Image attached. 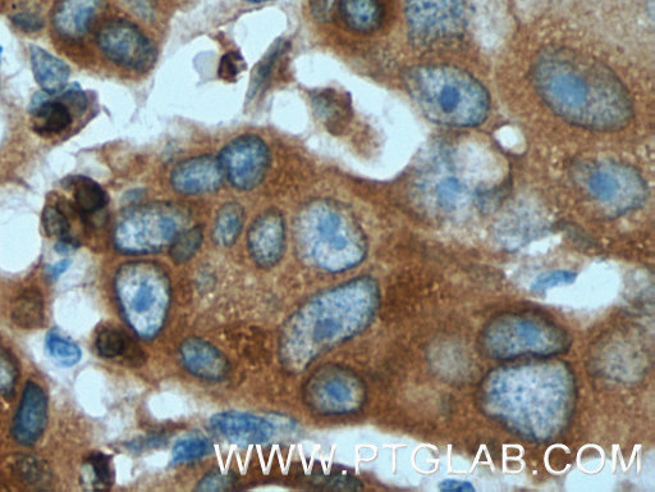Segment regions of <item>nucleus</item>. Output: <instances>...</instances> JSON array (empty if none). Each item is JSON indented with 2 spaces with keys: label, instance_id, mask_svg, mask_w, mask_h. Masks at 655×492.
<instances>
[{
  "label": "nucleus",
  "instance_id": "f257e3e1",
  "mask_svg": "<svg viewBox=\"0 0 655 492\" xmlns=\"http://www.w3.org/2000/svg\"><path fill=\"white\" fill-rule=\"evenodd\" d=\"M531 76L545 106L572 125L611 132L624 129L634 117L625 85L588 54L566 48L544 50Z\"/></svg>",
  "mask_w": 655,
  "mask_h": 492
},
{
  "label": "nucleus",
  "instance_id": "f03ea898",
  "mask_svg": "<svg viewBox=\"0 0 655 492\" xmlns=\"http://www.w3.org/2000/svg\"><path fill=\"white\" fill-rule=\"evenodd\" d=\"M405 85L421 112L438 125L475 127L489 116L487 89L460 68L412 67L406 72Z\"/></svg>",
  "mask_w": 655,
  "mask_h": 492
},
{
  "label": "nucleus",
  "instance_id": "7ed1b4c3",
  "mask_svg": "<svg viewBox=\"0 0 655 492\" xmlns=\"http://www.w3.org/2000/svg\"><path fill=\"white\" fill-rule=\"evenodd\" d=\"M301 253L327 271H345L363 261V230L345 205L329 199L314 200L301 209L296 220Z\"/></svg>",
  "mask_w": 655,
  "mask_h": 492
},
{
  "label": "nucleus",
  "instance_id": "20e7f679",
  "mask_svg": "<svg viewBox=\"0 0 655 492\" xmlns=\"http://www.w3.org/2000/svg\"><path fill=\"white\" fill-rule=\"evenodd\" d=\"M375 287L361 280L324 294L302 308L292 318L287 332L302 330L293 341L310 339L311 357L361 330L375 309Z\"/></svg>",
  "mask_w": 655,
  "mask_h": 492
},
{
  "label": "nucleus",
  "instance_id": "39448f33",
  "mask_svg": "<svg viewBox=\"0 0 655 492\" xmlns=\"http://www.w3.org/2000/svg\"><path fill=\"white\" fill-rule=\"evenodd\" d=\"M168 281L159 266L131 262L119 268L114 289L119 308L132 330L143 339L158 334L166 320Z\"/></svg>",
  "mask_w": 655,
  "mask_h": 492
},
{
  "label": "nucleus",
  "instance_id": "423d86ee",
  "mask_svg": "<svg viewBox=\"0 0 655 492\" xmlns=\"http://www.w3.org/2000/svg\"><path fill=\"white\" fill-rule=\"evenodd\" d=\"M187 222L185 209L176 204L140 205L118 221L113 232L114 245L125 254L159 252L187 229Z\"/></svg>",
  "mask_w": 655,
  "mask_h": 492
},
{
  "label": "nucleus",
  "instance_id": "0eeeda50",
  "mask_svg": "<svg viewBox=\"0 0 655 492\" xmlns=\"http://www.w3.org/2000/svg\"><path fill=\"white\" fill-rule=\"evenodd\" d=\"M590 197L618 214L640 207L647 198V184L636 168L612 161L588 164L579 173Z\"/></svg>",
  "mask_w": 655,
  "mask_h": 492
},
{
  "label": "nucleus",
  "instance_id": "6e6552de",
  "mask_svg": "<svg viewBox=\"0 0 655 492\" xmlns=\"http://www.w3.org/2000/svg\"><path fill=\"white\" fill-rule=\"evenodd\" d=\"M412 43L435 48L460 38L465 30V0H405Z\"/></svg>",
  "mask_w": 655,
  "mask_h": 492
},
{
  "label": "nucleus",
  "instance_id": "1a4fd4ad",
  "mask_svg": "<svg viewBox=\"0 0 655 492\" xmlns=\"http://www.w3.org/2000/svg\"><path fill=\"white\" fill-rule=\"evenodd\" d=\"M305 402L315 412L342 414L354 412L364 402V386L346 368L327 366L310 377L304 391Z\"/></svg>",
  "mask_w": 655,
  "mask_h": 492
},
{
  "label": "nucleus",
  "instance_id": "9d476101",
  "mask_svg": "<svg viewBox=\"0 0 655 492\" xmlns=\"http://www.w3.org/2000/svg\"><path fill=\"white\" fill-rule=\"evenodd\" d=\"M98 45L105 57L126 70L146 72L157 62V49L140 27L126 20L107 22L99 30Z\"/></svg>",
  "mask_w": 655,
  "mask_h": 492
},
{
  "label": "nucleus",
  "instance_id": "9b49d317",
  "mask_svg": "<svg viewBox=\"0 0 655 492\" xmlns=\"http://www.w3.org/2000/svg\"><path fill=\"white\" fill-rule=\"evenodd\" d=\"M224 177L233 188L250 191L258 188L270 166L268 145L259 136H238L222 149L218 158Z\"/></svg>",
  "mask_w": 655,
  "mask_h": 492
},
{
  "label": "nucleus",
  "instance_id": "f8f14e48",
  "mask_svg": "<svg viewBox=\"0 0 655 492\" xmlns=\"http://www.w3.org/2000/svg\"><path fill=\"white\" fill-rule=\"evenodd\" d=\"M424 181V188L435 208L444 214L461 211L475 197L473 188L465 176L447 164H437Z\"/></svg>",
  "mask_w": 655,
  "mask_h": 492
},
{
  "label": "nucleus",
  "instance_id": "ddd939ff",
  "mask_svg": "<svg viewBox=\"0 0 655 492\" xmlns=\"http://www.w3.org/2000/svg\"><path fill=\"white\" fill-rule=\"evenodd\" d=\"M223 179L221 164L210 156L186 159L171 173L172 188L187 197L214 193L221 188Z\"/></svg>",
  "mask_w": 655,
  "mask_h": 492
},
{
  "label": "nucleus",
  "instance_id": "4468645a",
  "mask_svg": "<svg viewBox=\"0 0 655 492\" xmlns=\"http://www.w3.org/2000/svg\"><path fill=\"white\" fill-rule=\"evenodd\" d=\"M48 425V398L43 387L34 381L27 382L13 421L12 435L18 444L32 446L38 443Z\"/></svg>",
  "mask_w": 655,
  "mask_h": 492
},
{
  "label": "nucleus",
  "instance_id": "2eb2a0df",
  "mask_svg": "<svg viewBox=\"0 0 655 492\" xmlns=\"http://www.w3.org/2000/svg\"><path fill=\"white\" fill-rule=\"evenodd\" d=\"M286 243V227L282 214L268 211L254 222L249 231L251 257L261 267H273L281 261Z\"/></svg>",
  "mask_w": 655,
  "mask_h": 492
},
{
  "label": "nucleus",
  "instance_id": "dca6fc26",
  "mask_svg": "<svg viewBox=\"0 0 655 492\" xmlns=\"http://www.w3.org/2000/svg\"><path fill=\"white\" fill-rule=\"evenodd\" d=\"M210 425L229 443L242 446L268 443L276 431L267 419L238 412L215 414Z\"/></svg>",
  "mask_w": 655,
  "mask_h": 492
},
{
  "label": "nucleus",
  "instance_id": "f3484780",
  "mask_svg": "<svg viewBox=\"0 0 655 492\" xmlns=\"http://www.w3.org/2000/svg\"><path fill=\"white\" fill-rule=\"evenodd\" d=\"M103 6L104 0H58L52 13L54 29L68 40L84 39Z\"/></svg>",
  "mask_w": 655,
  "mask_h": 492
},
{
  "label": "nucleus",
  "instance_id": "a211bd4d",
  "mask_svg": "<svg viewBox=\"0 0 655 492\" xmlns=\"http://www.w3.org/2000/svg\"><path fill=\"white\" fill-rule=\"evenodd\" d=\"M180 357L187 371L208 381L222 380L229 369L226 357L201 339L186 340L181 345Z\"/></svg>",
  "mask_w": 655,
  "mask_h": 492
},
{
  "label": "nucleus",
  "instance_id": "6ab92c4d",
  "mask_svg": "<svg viewBox=\"0 0 655 492\" xmlns=\"http://www.w3.org/2000/svg\"><path fill=\"white\" fill-rule=\"evenodd\" d=\"M32 129L41 136L62 134L72 125L71 108L62 99H53L52 95L40 93L35 95L30 106Z\"/></svg>",
  "mask_w": 655,
  "mask_h": 492
},
{
  "label": "nucleus",
  "instance_id": "aec40b11",
  "mask_svg": "<svg viewBox=\"0 0 655 492\" xmlns=\"http://www.w3.org/2000/svg\"><path fill=\"white\" fill-rule=\"evenodd\" d=\"M311 107H313L316 118L334 135L342 134L351 120L350 97L337 90L316 91L311 97Z\"/></svg>",
  "mask_w": 655,
  "mask_h": 492
},
{
  "label": "nucleus",
  "instance_id": "412c9836",
  "mask_svg": "<svg viewBox=\"0 0 655 492\" xmlns=\"http://www.w3.org/2000/svg\"><path fill=\"white\" fill-rule=\"evenodd\" d=\"M30 59L35 80L44 93L57 95L66 89L71 75L66 62L35 45L30 48Z\"/></svg>",
  "mask_w": 655,
  "mask_h": 492
},
{
  "label": "nucleus",
  "instance_id": "4be33fe9",
  "mask_svg": "<svg viewBox=\"0 0 655 492\" xmlns=\"http://www.w3.org/2000/svg\"><path fill=\"white\" fill-rule=\"evenodd\" d=\"M338 9L348 29L359 34L374 33L386 17L383 0H341Z\"/></svg>",
  "mask_w": 655,
  "mask_h": 492
},
{
  "label": "nucleus",
  "instance_id": "5701e85b",
  "mask_svg": "<svg viewBox=\"0 0 655 492\" xmlns=\"http://www.w3.org/2000/svg\"><path fill=\"white\" fill-rule=\"evenodd\" d=\"M12 321L25 330H36L44 325L43 295L39 290L27 289L17 296L11 311Z\"/></svg>",
  "mask_w": 655,
  "mask_h": 492
},
{
  "label": "nucleus",
  "instance_id": "b1692460",
  "mask_svg": "<svg viewBox=\"0 0 655 492\" xmlns=\"http://www.w3.org/2000/svg\"><path fill=\"white\" fill-rule=\"evenodd\" d=\"M244 208L238 203H227L219 209L215 218L213 238L219 246H232L236 243L238 236L244 226Z\"/></svg>",
  "mask_w": 655,
  "mask_h": 492
},
{
  "label": "nucleus",
  "instance_id": "393cba45",
  "mask_svg": "<svg viewBox=\"0 0 655 492\" xmlns=\"http://www.w3.org/2000/svg\"><path fill=\"white\" fill-rule=\"evenodd\" d=\"M288 48H290V44L286 40H277L273 44V47L268 50V53L265 54L264 58L258 63V66L254 68L253 74H251L247 99L253 100L263 93L269 85L270 79H272L278 62L285 56Z\"/></svg>",
  "mask_w": 655,
  "mask_h": 492
},
{
  "label": "nucleus",
  "instance_id": "a878e982",
  "mask_svg": "<svg viewBox=\"0 0 655 492\" xmlns=\"http://www.w3.org/2000/svg\"><path fill=\"white\" fill-rule=\"evenodd\" d=\"M111 458L103 453L90 454L81 468V485L85 489L104 490L113 485Z\"/></svg>",
  "mask_w": 655,
  "mask_h": 492
},
{
  "label": "nucleus",
  "instance_id": "bb28decb",
  "mask_svg": "<svg viewBox=\"0 0 655 492\" xmlns=\"http://www.w3.org/2000/svg\"><path fill=\"white\" fill-rule=\"evenodd\" d=\"M15 475L22 484L45 489L52 484V469L45 460L36 457H21L13 464Z\"/></svg>",
  "mask_w": 655,
  "mask_h": 492
},
{
  "label": "nucleus",
  "instance_id": "cd10ccee",
  "mask_svg": "<svg viewBox=\"0 0 655 492\" xmlns=\"http://www.w3.org/2000/svg\"><path fill=\"white\" fill-rule=\"evenodd\" d=\"M75 203L82 214H94L108 204V195L98 182L89 177H79L75 181Z\"/></svg>",
  "mask_w": 655,
  "mask_h": 492
},
{
  "label": "nucleus",
  "instance_id": "c85d7f7f",
  "mask_svg": "<svg viewBox=\"0 0 655 492\" xmlns=\"http://www.w3.org/2000/svg\"><path fill=\"white\" fill-rule=\"evenodd\" d=\"M201 241H203V229L200 226L181 231L169 245V255H171L172 261L177 264L190 261L198 252Z\"/></svg>",
  "mask_w": 655,
  "mask_h": 492
},
{
  "label": "nucleus",
  "instance_id": "c756f323",
  "mask_svg": "<svg viewBox=\"0 0 655 492\" xmlns=\"http://www.w3.org/2000/svg\"><path fill=\"white\" fill-rule=\"evenodd\" d=\"M213 451V444L203 436H191L178 441L172 450V463L182 464L203 459Z\"/></svg>",
  "mask_w": 655,
  "mask_h": 492
},
{
  "label": "nucleus",
  "instance_id": "7c9ffc66",
  "mask_svg": "<svg viewBox=\"0 0 655 492\" xmlns=\"http://www.w3.org/2000/svg\"><path fill=\"white\" fill-rule=\"evenodd\" d=\"M95 346L98 353L107 359L123 357L130 350L127 336L114 327L103 328L96 336Z\"/></svg>",
  "mask_w": 655,
  "mask_h": 492
},
{
  "label": "nucleus",
  "instance_id": "2f4dec72",
  "mask_svg": "<svg viewBox=\"0 0 655 492\" xmlns=\"http://www.w3.org/2000/svg\"><path fill=\"white\" fill-rule=\"evenodd\" d=\"M47 349L50 357L62 366L71 367L80 362L81 349L73 341L56 332H50L47 337Z\"/></svg>",
  "mask_w": 655,
  "mask_h": 492
},
{
  "label": "nucleus",
  "instance_id": "473e14b6",
  "mask_svg": "<svg viewBox=\"0 0 655 492\" xmlns=\"http://www.w3.org/2000/svg\"><path fill=\"white\" fill-rule=\"evenodd\" d=\"M43 226L50 238H56L58 241L73 239L71 223L57 205H48L44 209Z\"/></svg>",
  "mask_w": 655,
  "mask_h": 492
},
{
  "label": "nucleus",
  "instance_id": "72a5a7b5",
  "mask_svg": "<svg viewBox=\"0 0 655 492\" xmlns=\"http://www.w3.org/2000/svg\"><path fill=\"white\" fill-rule=\"evenodd\" d=\"M18 364L8 348L0 343V394H11L17 384Z\"/></svg>",
  "mask_w": 655,
  "mask_h": 492
},
{
  "label": "nucleus",
  "instance_id": "f704fd0d",
  "mask_svg": "<svg viewBox=\"0 0 655 492\" xmlns=\"http://www.w3.org/2000/svg\"><path fill=\"white\" fill-rule=\"evenodd\" d=\"M576 273L571 271H551L543 273L534 284L531 285V290L534 293H545V291L552 289V287L571 285L576 281Z\"/></svg>",
  "mask_w": 655,
  "mask_h": 492
},
{
  "label": "nucleus",
  "instance_id": "c9c22d12",
  "mask_svg": "<svg viewBox=\"0 0 655 492\" xmlns=\"http://www.w3.org/2000/svg\"><path fill=\"white\" fill-rule=\"evenodd\" d=\"M246 68L245 59L237 52H228L224 54L219 63L218 75L222 80L233 82L237 80L238 75Z\"/></svg>",
  "mask_w": 655,
  "mask_h": 492
},
{
  "label": "nucleus",
  "instance_id": "e433bc0d",
  "mask_svg": "<svg viewBox=\"0 0 655 492\" xmlns=\"http://www.w3.org/2000/svg\"><path fill=\"white\" fill-rule=\"evenodd\" d=\"M235 484V477L232 473L222 471H213L208 473L203 480L199 482L196 490L199 491H226L231 489Z\"/></svg>",
  "mask_w": 655,
  "mask_h": 492
},
{
  "label": "nucleus",
  "instance_id": "4c0bfd02",
  "mask_svg": "<svg viewBox=\"0 0 655 492\" xmlns=\"http://www.w3.org/2000/svg\"><path fill=\"white\" fill-rule=\"evenodd\" d=\"M341 0H309L311 15L319 22L331 20Z\"/></svg>",
  "mask_w": 655,
  "mask_h": 492
},
{
  "label": "nucleus",
  "instance_id": "58836bf2",
  "mask_svg": "<svg viewBox=\"0 0 655 492\" xmlns=\"http://www.w3.org/2000/svg\"><path fill=\"white\" fill-rule=\"evenodd\" d=\"M12 22L15 24L18 29L25 30L27 33H34L43 27V20L39 16L34 15V13L22 12L18 15L12 17Z\"/></svg>",
  "mask_w": 655,
  "mask_h": 492
},
{
  "label": "nucleus",
  "instance_id": "ea45409f",
  "mask_svg": "<svg viewBox=\"0 0 655 492\" xmlns=\"http://www.w3.org/2000/svg\"><path fill=\"white\" fill-rule=\"evenodd\" d=\"M442 491H475V486L469 481L446 480L439 484Z\"/></svg>",
  "mask_w": 655,
  "mask_h": 492
},
{
  "label": "nucleus",
  "instance_id": "a19ab883",
  "mask_svg": "<svg viewBox=\"0 0 655 492\" xmlns=\"http://www.w3.org/2000/svg\"><path fill=\"white\" fill-rule=\"evenodd\" d=\"M70 263V259H63V261L54 264L52 267H49L50 277L57 279V277L61 276L62 273L67 270L68 266H70Z\"/></svg>",
  "mask_w": 655,
  "mask_h": 492
},
{
  "label": "nucleus",
  "instance_id": "79ce46f5",
  "mask_svg": "<svg viewBox=\"0 0 655 492\" xmlns=\"http://www.w3.org/2000/svg\"><path fill=\"white\" fill-rule=\"evenodd\" d=\"M246 2H250V3H267V2H273V0H246Z\"/></svg>",
  "mask_w": 655,
  "mask_h": 492
},
{
  "label": "nucleus",
  "instance_id": "37998d69",
  "mask_svg": "<svg viewBox=\"0 0 655 492\" xmlns=\"http://www.w3.org/2000/svg\"><path fill=\"white\" fill-rule=\"evenodd\" d=\"M2 54H3V48L0 47V65H2Z\"/></svg>",
  "mask_w": 655,
  "mask_h": 492
}]
</instances>
